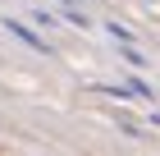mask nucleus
Listing matches in <instances>:
<instances>
[{"instance_id": "obj_1", "label": "nucleus", "mask_w": 160, "mask_h": 156, "mask_svg": "<svg viewBox=\"0 0 160 156\" xmlns=\"http://www.w3.org/2000/svg\"><path fill=\"white\" fill-rule=\"evenodd\" d=\"M5 32H14V37H18V41H23V46L41 51V55H50V46H46V41H41L37 32H32V28H23V23H18V19H5Z\"/></svg>"}, {"instance_id": "obj_2", "label": "nucleus", "mask_w": 160, "mask_h": 156, "mask_svg": "<svg viewBox=\"0 0 160 156\" xmlns=\"http://www.w3.org/2000/svg\"><path fill=\"white\" fill-rule=\"evenodd\" d=\"M128 87H133V96H142V101H156V92H151V83H142V78H133Z\"/></svg>"}, {"instance_id": "obj_3", "label": "nucleus", "mask_w": 160, "mask_h": 156, "mask_svg": "<svg viewBox=\"0 0 160 156\" xmlns=\"http://www.w3.org/2000/svg\"><path fill=\"white\" fill-rule=\"evenodd\" d=\"M105 32H110L114 41H123V46H128V41H133V32H128V28H119V23H110V28H105Z\"/></svg>"}, {"instance_id": "obj_4", "label": "nucleus", "mask_w": 160, "mask_h": 156, "mask_svg": "<svg viewBox=\"0 0 160 156\" xmlns=\"http://www.w3.org/2000/svg\"><path fill=\"white\" fill-rule=\"evenodd\" d=\"M64 19H69V23H78V28H87V19H82V14L73 9V5H64Z\"/></svg>"}]
</instances>
